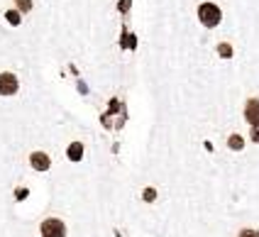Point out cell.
Segmentation results:
<instances>
[{
    "mask_svg": "<svg viewBox=\"0 0 259 237\" xmlns=\"http://www.w3.org/2000/svg\"><path fill=\"white\" fill-rule=\"evenodd\" d=\"M198 20H201L203 27H218L220 20H223V13L213 3H203L201 8H198Z\"/></svg>",
    "mask_w": 259,
    "mask_h": 237,
    "instance_id": "cell-1",
    "label": "cell"
},
{
    "mask_svg": "<svg viewBox=\"0 0 259 237\" xmlns=\"http://www.w3.org/2000/svg\"><path fill=\"white\" fill-rule=\"evenodd\" d=\"M17 88H20L17 76L10 74V71H3V74H0V96H15Z\"/></svg>",
    "mask_w": 259,
    "mask_h": 237,
    "instance_id": "cell-2",
    "label": "cell"
},
{
    "mask_svg": "<svg viewBox=\"0 0 259 237\" xmlns=\"http://www.w3.org/2000/svg\"><path fill=\"white\" fill-rule=\"evenodd\" d=\"M42 232L47 237H66V225L57 218H49L42 222Z\"/></svg>",
    "mask_w": 259,
    "mask_h": 237,
    "instance_id": "cell-3",
    "label": "cell"
},
{
    "mask_svg": "<svg viewBox=\"0 0 259 237\" xmlns=\"http://www.w3.org/2000/svg\"><path fill=\"white\" fill-rule=\"evenodd\" d=\"M29 164H32L34 171H49L52 159H49V154H44V152H32V154H29Z\"/></svg>",
    "mask_w": 259,
    "mask_h": 237,
    "instance_id": "cell-4",
    "label": "cell"
},
{
    "mask_svg": "<svg viewBox=\"0 0 259 237\" xmlns=\"http://www.w3.org/2000/svg\"><path fill=\"white\" fill-rule=\"evenodd\" d=\"M245 120L252 125V127H257L259 125V98H249L245 105Z\"/></svg>",
    "mask_w": 259,
    "mask_h": 237,
    "instance_id": "cell-5",
    "label": "cell"
},
{
    "mask_svg": "<svg viewBox=\"0 0 259 237\" xmlns=\"http://www.w3.org/2000/svg\"><path fill=\"white\" fill-rule=\"evenodd\" d=\"M66 157H69L71 162H81V157H83V145H81V142H73V145H69V149H66Z\"/></svg>",
    "mask_w": 259,
    "mask_h": 237,
    "instance_id": "cell-6",
    "label": "cell"
},
{
    "mask_svg": "<svg viewBox=\"0 0 259 237\" xmlns=\"http://www.w3.org/2000/svg\"><path fill=\"white\" fill-rule=\"evenodd\" d=\"M228 145H230V149H237V152H240V149L245 147V139H242L240 134H232V137H230V142H228Z\"/></svg>",
    "mask_w": 259,
    "mask_h": 237,
    "instance_id": "cell-7",
    "label": "cell"
},
{
    "mask_svg": "<svg viewBox=\"0 0 259 237\" xmlns=\"http://www.w3.org/2000/svg\"><path fill=\"white\" fill-rule=\"evenodd\" d=\"M218 54H220L223 59H230L232 57V46L230 44H218Z\"/></svg>",
    "mask_w": 259,
    "mask_h": 237,
    "instance_id": "cell-8",
    "label": "cell"
},
{
    "mask_svg": "<svg viewBox=\"0 0 259 237\" xmlns=\"http://www.w3.org/2000/svg\"><path fill=\"white\" fill-rule=\"evenodd\" d=\"M5 17H8V22H10V25H20V13L8 10V13H5Z\"/></svg>",
    "mask_w": 259,
    "mask_h": 237,
    "instance_id": "cell-9",
    "label": "cell"
},
{
    "mask_svg": "<svg viewBox=\"0 0 259 237\" xmlns=\"http://www.w3.org/2000/svg\"><path fill=\"white\" fill-rule=\"evenodd\" d=\"M17 8H20V13H29L32 10V0H17Z\"/></svg>",
    "mask_w": 259,
    "mask_h": 237,
    "instance_id": "cell-10",
    "label": "cell"
},
{
    "mask_svg": "<svg viewBox=\"0 0 259 237\" xmlns=\"http://www.w3.org/2000/svg\"><path fill=\"white\" fill-rule=\"evenodd\" d=\"M240 237H259V232H257V230H242V232H240Z\"/></svg>",
    "mask_w": 259,
    "mask_h": 237,
    "instance_id": "cell-11",
    "label": "cell"
},
{
    "mask_svg": "<svg viewBox=\"0 0 259 237\" xmlns=\"http://www.w3.org/2000/svg\"><path fill=\"white\" fill-rule=\"evenodd\" d=\"M144 198H147V201H154V188H147V191H144Z\"/></svg>",
    "mask_w": 259,
    "mask_h": 237,
    "instance_id": "cell-12",
    "label": "cell"
},
{
    "mask_svg": "<svg viewBox=\"0 0 259 237\" xmlns=\"http://www.w3.org/2000/svg\"><path fill=\"white\" fill-rule=\"evenodd\" d=\"M252 142H259V125L252 127Z\"/></svg>",
    "mask_w": 259,
    "mask_h": 237,
    "instance_id": "cell-13",
    "label": "cell"
},
{
    "mask_svg": "<svg viewBox=\"0 0 259 237\" xmlns=\"http://www.w3.org/2000/svg\"><path fill=\"white\" fill-rule=\"evenodd\" d=\"M25 196H27V188H17V198H20V201H22Z\"/></svg>",
    "mask_w": 259,
    "mask_h": 237,
    "instance_id": "cell-14",
    "label": "cell"
},
{
    "mask_svg": "<svg viewBox=\"0 0 259 237\" xmlns=\"http://www.w3.org/2000/svg\"><path fill=\"white\" fill-rule=\"evenodd\" d=\"M44 237H47V235H44Z\"/></svg>",
    "mask_w": 259,
    "mask_h": 237,
    "instance_id": "cell-15",
    "label": "cell"
}]
</instances>
